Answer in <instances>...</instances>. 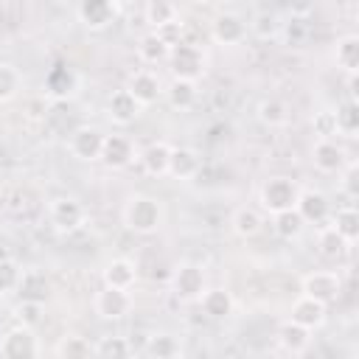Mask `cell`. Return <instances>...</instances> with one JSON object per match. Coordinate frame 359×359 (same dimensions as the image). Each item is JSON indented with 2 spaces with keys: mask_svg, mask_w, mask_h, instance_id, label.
<instances>
[{
  "mask_svg": "<svg viewBox=\"0 0 359 359\" xmlns=\"http://www.w3.org/2000/svg\"><path fill=\"white\" fill-rule=\"evenodd\" d=\"M163 219H165V210H163V202L149 196V194H135L126 199L123 205V224L137 233V236H151L163 227Z\"/></svg>",
  "mask_w": 359,
  "mask_h": 359,
  "instance_id": "cell-1",
  "label": "cell"
},
{
  "mask_svg": "<svg viewBox=\"0 0 359 359\" xmlns=\"http://www.w3.org/2000/svg\"><path fill=\"white\" fill-rule=\"evenodd\" d=\"M297 194H300V185L289 177H269L261 191H258V202L266 213H280L286 208H294L297 202Z\"/></svg>",
  "mask_w": 359,
  "mask_h": 359,
  "instance_id": "cell-2",
  "label": "cell"
},
{
  "mask_svg": "<svg viewBox=\"0 0 359 359\" xmlns=\"http://www.w3.org/2000/svg\"><path fill=\"white\" fill-rule=\"evenodd\" d=\"M165 62L171 65V73L177 79H191V81H196L199 76H205V67H208V59H205L202 48L199 45H191L185 39L168 50V59Z\"/></svg>",
  "mask_w": 359,
  "mask_h": 359,
  "instance_id": "cell-3",
  "label": "cell"
},
{
  "mask_svg": "<svg viewBox=\"0 0 359 359\" xmlns=\"http://www.w3.org/2000/svg\"><path fill=\"white\" fill-rule=\"evenodd\" d=\"M205 289H208V278H205V269L199 264L185 261L171 272V292L182 303H196Z\"/></svg>",
  "mask_w": 359,
  "mask_h": 359,
  "instance_id": "cell-4",
  "label": "cell"
},
{
  "mask_svg": "<svg viewBox=\"0 0 359 359\" xmlns=\"http://www.w3.org/2000/svg\"><path fill=\"white\" fill-rule=\"evenodd\" d=\"M48 219H50V224H53L59 233H76V230L84 227L87 210H84V205H81L79 199H73V196H59V199L50 202Z\"/></svg>",
  "mask_w": 359,
  "mask_h": 359,
  "instance_id": "cell-5",
  "label": "cell"
},
{
  "mask_svg": "<svg viewBox=\"0 0 359 359\" xmlns=\"http://www.w3.org/2000/svg\"><path fill=\"white\" fill-rule=\"evenodd\" d=\"M36 353H39V342L28 325L17 323L0 339V356H6V359H31Z\"/></svg>",
  "mask_w": 359,
  "mask_h": 359,
  "instance_id": "cell-6",
  "label": "cell"
},
{
  "mask_svg": "<svg viewBox=\"0 0 359 359\" xmlns=\"http://www.w3.org/2000/svg\"><path fill=\"white\" fill-rule=\"evenodd\" d=\"M95 314L101 320H123L129 311H132V294L129 289H115V286H104L98 294H95Z\"/></svg>",
  "mask_w": 359,
  "mask_h": 359,
  "instance_id": "cell-7",
  "label": "cell"
},
{
  "mask_svg": "<svg viewBox=\"0 0 359 359\" xmlns=\"http://www.w3.org/2000/svg\"><path fill=\"white\" fill-rule=\"evenodd\" d=\"M339 292H342V280L331 269H317V272H309L303 278V294H309V297H314L325 306L334 303L339 297Z\"/></svg>",
  "mask_w": 359,
  "mask_h": 359,
  "instance_id": "cell-8",
  "label": "cell"
},
{
  "mask_svg": "<svg viewBox=\"0 0 359 359\" xmlns=\"http://www.w3.org/2000/svg\"><path fill=\"white\" fill-rule=\"evenodd\" d=\"M101 146H104V132L95 129V126H79L73 129L70 140H67V149L76 160L81 163H93L101 157Z\"/></svg>",
  "mask_w": 359,
  "mask_h": 359,
  "instance_id": "cell-9",
  "label": "cell"
},
{
  "mask_svg": "<svg viewBox=\"0 0 359 359\" xmlns=\"http://www.w3.org/2000/svg\"><path fill=\"white\" fill-rule=\"evenodd\" d=\"M137 157L135 151V143L126 137V135H104V146H101V163L112 171H121L126 168L132 160Z\"/></svg>",
  "mask_w": 359,
  "mask_h": 359,
  "instance_id": "cell-10",
  "label": "cell"
},
{
  "mask_svg": "<svg viewBox=\"0 0 359 359\" xmlns=\"http://www.w3.org/2000/svg\"><path fill=\"white\" fill-rule=\"evenodd\" d=\"M311 163L323 174H339L342 165L348 163V151L334 137H320L311 149Z\"/></svg>",
  "mask_w": 359,
  "mask_h": 359,
  "instance_id": "cell-11",
  "label": "cell"
},
{
  "mask_svg": "<svg viewBox=\"0 0 359 359\" xmlns=\"http://www.w3.org/2000/svg\"><path fill=\"white\" fill-rule=\"evenodd\" d=\"M210 36L219 45H241L247 39V22L236 11H224L210 22Z\"/></svg>",
  "mask_w": 359,
  "mask_h": 359,
  "instance_id": "cell-12",
  "label": "cell"
},
{
  "mask_svg": "<svg viewBox=\"0 0 359 359\" xmlns=\"http://www.w3.org/2000/svg\"><path fill=\"white\" fill-rule=\"evenodd\" d=\"M17 297L20 300H34V303H45L53 292V283L48 278L45 269H25L20 272V280H17Z\"/></svg>",
  "mask_w": 359,
  "mask_h": 359,
  "instance_id": "cell-13",
  "label": "cell"
},
{
  "mask_svg": "<svg viewBox=\"0 0 359 359\" xmlns=\"http://www.w3.org/2000/svg\"><path fill=\"white\" fill-rule=\"evenodd\" d=\"M294 210L303 216L306 224H323L328 219V213H331V205H328V196L323 191H314V188L303 191L300 188L297 202H294Z\"/></svg>",
  "mask_w": 359,
  "mask_h": 359,
  "instance_id": "cell-14",
  "label": "cell"
},
{
  "mask_svg": "<svg viewBox=\"0 0 359 359\" xmlns=\"http://www.w3.org/2000/svg\"><path fill=\"white\" fill-rule=\"evenodd\" d=\"M140 104L135 101V95L123 87V90H115L109 98H107V115H109V121L112 123H118V126H129V123H135V118L140 115Z\"/></svg>",
  "mask_w": 359,
  "mask_h": 359,
  "instance_id": "cell-15",
  "label": "cell"
},
{
  "mask_svg": "<svg viewBox=\"0 0 359 359\" xmlns=\"http://www.w3.org/2000/svg\"><path fill=\"white\" fill-rule=\"evenodd\" d=\"M325 303H320V300H314V297H309V294H300L294 303H292V309H289V320H294L297 325H303V328H309V331H314V328H320L323 323H325Z\"/></svg>",
  "mask_w": 359,
  "mask_h": 359,
  "instance_id": "cell-16",
  "label": "cell"
},
{
  "mask_svg": "<svg viewBox=\"0 0 359 359\" xmlns=\"http://www.w3.org/2000/svg\"><path fill=\"white\" fill-rule=\"evenodd\" d=\"M126 90L135 95V101H137L140 107H149V104L160 101V95H163V84H160V79H157L154 73H149V70H137V73H132Z\"/></svg>",
  "mask_w": 359,
  "mask_h": 359,
  "instance_id": "cell-17",
  "label": "cell"
},
{
  "mask_svg": "<svg viewBox=\"0 0 359 359\" xmlns=\"http://www.w3.org/2000/svg\"><path fill=\"white\" fill-rule=\"evenodd\" d=\"M202 160L199 154L191 149V146H171V154H168V177L174 180H191L196 177Z\"/></svg>",
  "mask_w": 359,
  "mask_h": 359,
  "instance_id": "cell-18",
  "label": "cell"
},
{
  "mask_svg": "<svg viewBox=\"0 0 359 359\" xmlns=\"http://www.w3.org/2000/svg\"><path fill=\"white\" fill-rule=\"evenodd\" d=\"M278 345H280V351H286V353H292V356H300V353H306L309 351V345H311V331L309 328H303V325H297L294 320H286L280 328H278Z\"/></svg>",
  "mask_w": 359,
  "mask_h": 359,
  "instance_id": "cell-19",
  "label": "cell"
},
{
  "mask_svg": "<svg viewBox=\"0 0 359 359\" xmlns=\"http://www.w3.org/2000/svg\"><path fill=\"white\" fill-rule=\"evenodd\" d=\"M79 17L87 28L101 31L115 20V0H81Z\"/></svg>",
  "mask_w": 359,
  "mask_h": 359,
  "instance_id": "cell-20",
  "label": "cell"
},
{
  "mask_svg": "<svg viewBox=\"0 0 359 359\" xmlns=\"http://www.w3.org/2000/svg\"><path fill=\"white\" fill-rule=\"evenodd\" d=\"M104 286H115V289H132L137 280V266L129 258H112L104 264L101 269Z\"/></svg>",
  "mask_w": 359,
  "mask_h": 359,
  "instance_id": "cell-21",
  "label": "cell"
},
{
  "mask_svg": "<svg viewBox=\"0 0 359 359\" xmlns=\"http://www.w3.org/2000/svg\"><path fill=\"white\" fill-rule=\"evenodd\" d=\"M168 154H171V146L163 143V140H154V143H149L146 149L137 151V160H140V165H143L146 174L165 177L168 174Z\"/></svg>",
  "mask_w": 359,
  "mask_h": 359,
  "instance_id": "cell-22",
  "label": "cell"
},
{
  "mask_svg": "<svg viewBox=\"0 0 359 359\" xmlns=\"http://www.w3.org/2000/svg\"><path fill=\"white\" fill-rule=\"evenodd\" d=\"M163 95H165V101H168L174 109L185 112V109H191V107L196 104L199 90H196V81H191V79H177V76H174L171 84L163 87Z\"/></svg>",
  "mask_w": 359,
  "mask_h": 359,
  "instance_id": "cell-23",
  "label": "cell"
},
{
  "mask_svg": "<svg viewBox=\"0 0 359 359\" xmlns=\"http://www.w3.org/2000/svg\"><path fill=\"white\" fill-rule=\"evenodd\" d=\"M199 303H202V311L210 320H227L233 314V309H236L233 294L227 289H205L202 297H199Z\"/></svg>",
  "mask_w": 359,
  "mask_h": 359,
  "instance_id": "cell-24",
  "label": "cell"
},
{
  "mask_svg": "<svg viewBox=\"0 0 359 359\" xmlns=\"http://www.w3.org/2000/svg\"><path fill=\"white\" fill-rule=\"evenodd\" d=\"M348 250H351V244H348L331 224L320 227V233H317V252H320L323 258H328V261H339V258H345Z\"/></svg>",
  "mask_w": 359,
  "mask_h": 359,
  "instance_id": "cell-25",
  "label": "cell"
},
{
  "mask_svg": "<svg viewBox=\"0 0 359 359\" xmlns=\"http://www.w3.org/2000/svg\"><path fill=\"white\" fill-rule=\"evenodd\" d=\"M334 62H337V67H342L345 73H356V70H359V36H356V34H345V36L337 39Z\"/></svg>",
  "mask_w": 359,
  "mask_h": 359,
  "instance_id": "cell-26",
  "label": "cell"
},
{
  "mask_svg": "<svg viewBox=\"0 0 359 359\" xmlns=\"http://www.w3.org/2000/svg\"><path fill=\"white\" fill-rule=\"evenodd\" d=\"M168 45L157 36V31H146L140 39H137V56L146 62V65H160L168 59Z\"/></svg>",
  "mask_w": 359,
  "mask_h": 359,
  "instance_id": "cell-27",
  "label": "cell"
},
{
  "mask_svg": "<svg viewBox=\"0 0 359 359\" xmlns=\"http://www.w3.org/2000/svg\"><path fill=\"white\" fill-rule=\"evenodd\" d=\"M230 224H233V233H236L238 238H252V236L261 233V227H264V216H261L255 208H238V210L233 213Z\"/></svg>",
  "mask_w": 359,
  "mask_h": 359,
  "instance_id": "cell-28",
  "label": "cell"
},
{
  "mask_svg": "<svg viewBox=\"0 0 359 359\" xmlns=\"http://www.w3.org/2000/svg\"><path fill=\"white\" fill-rule=\"evenodd\" d=\"M272 227H275V233L280 236V238H297L300 233H303V227H306V222H303V216L294 210V208H286V210H280V213H272Z\"/></svg>",
  "mask_w": 359,
  "mask_h": 359,
  "instance_id": "cell-29",
  "label": "cell"
},
{
  "mask_svg": "<svg viewBox=\"0 0 359 359\" xmlns=\"http://www.w3.org/2000/svg\"><path fill=\"white\" fill-rule=\"evenodd\" d=\"M334 121H337V135L356 137V132H359V104L356 101L339 104L334 109Z\"/></svg>",
  "mask_w": 359,
  "mask_h": 359,
  "instance_id": "cell-30",
  "label": "cell"
},
{
  "mask_svg": "<svg viewBox=\"0 0 359 359\" xmlns=\"http://www.w3.org/2000/svg\"><path fill=\"white\" fill-rule=\"evenodd\" d=\"M331 227H334L348 244H353V241L359 238V213H356V208H339V210L334 213V219H331Z\"/></svg>",
  "mask_w": 359,
  "mask_h": 359,
  "instance_id": "cell-31",
  "label": "cell"
},
{
  "mask_svg": "<svg viewBox=\"0 0 359 359\" xmlns=\"http://www.w3.org/2000/svg\"><path fill=\"white\" fill-rule=\"evenodd\" d=\"M146 353L154 356V359H174V356L182 353V345L174 334H154L146 342Z\"/></svg>",
  "mask_w": 359,
  "mask_h": 359,
  "instance_id": "cell-32",
  "label": "cell"
},
{
  "mask_svg": "<svg viewBox=\"0 0 359 359\" xmlns=\"http://www.w3.org/2000/svg\"><path fill=\"white\" fill-rule=\"evenodd\" d=\"M258 121L266 126H283L289 121V107L280 98H264L258 104Z\"/></svg>",
  "mask_w": 359,
  "mask_h": 359,
  "instance_id": "cell-33",
  "label": "cell"
},
{
  "mask_svg": "<svg viewBox=\"0 0 359 359\" xmlns=\"http://www.w3.org/2000/svg\"><path fill=\"white\" fill-rule=\"evenodd\" d=\"M53 353L59 359H87V356H93V345L84 337H62L56 342Z\"/></svg>",
  "mask_w": 359,
  "mask_h": 359,
  "instance_id": "cell-34",
  "label": "cell"
},
{
  "mask_svg": "<svg viewBox=\"0 0 359 359\" xmlns=\"http://www.w3.org/2000/svg\"><path fill=\"white\" fill-rule=\"evenodd\" d=\"M20 87H22V76L14 65L8 62H0V104L11 101L20 95Z\"/></svg>",
  "mask_w": 359,
  "mask_h": 359,
  "instance_id": "cell-35",
  "label": "cell"
},
{
  "mask_svg": "<svg viewBox=\"0 0 359 359\" xmlns=\"http://www.w3.org/2000/svg\"><path fill=\"white\" fill-rule=\"evenodd\" d=\"M93 353L101 359H126L132 353V345L126 342V337H101Z\"/></svg>",
  "mask_w": 359,
  "mask_h": 359,
  "instance_id": "cell-36",
  "label": "cell"
},
{
  "mask_svg": "<svg viewBox=\"0 0 359 359\" xmlns=\"http://www.w3.org/2000/svg\"><path fill=\"white\" fill-rule=\"evenodd\" d=\"M143 17L151 28H160L163 22H171L177 17V8L171 0H146V8H143Z\"/></svg>",
  "mask_w": 359,
  "mask_h": 359,
  "instance_id": "cell-37",
  "label": "cell"
},
{
  "mask_svg": "<svg viewBox=\"0 0 359 359\" xmlns=\"http://www.w3.org/2000/svg\"><path fill=\"white\" fill-rule=\"evenodd\" d=\"M73 84H76V79H73V73L67 70V67H53L50 73H48V79H45V87L53 93V95H67V93H73Z\"/></svg>",
  "mask_w": 359,
  "mask_h": 359,
  "instance_id": "cell-38",
  "label": "cell"
},
{
  "mask_svg": "<svg viewBox=\"0 0 359 359\" xmlns=\"http://www.w3.org/2000/svg\"><path fill=\"white\" fill-rule=\"evenodd\" d=\"M42 306H45V303L20 300V303H17V309H14V317H17V323H20V325H28V328L39 325V323H42Z\"/></svg>",
  "mask_w": 359,
  "mask_h": 359,
  "instance_id": "cell-39",
  "label": "cell"
},
{
  "mask_svg": "<svg viewBox=\"0 0 359 359\" xmlns=\"http://www.w3.org/2000/svg\"><path fill=\"white\" fill-rule=\"evenodd\" d=\"M20 272H22V269L17 266V261H11V258H0V294L17 289Z\"/></svg>",
  "mask_w": 359,
  "mask_h": 359,
  "instance_id": "cell-40",
  "label": "cell"
},
{
  "mask_svg": "<svg viewBox=\"0 0 359 359\" xmlns=\"http://www.w3.org/2000/svg\"><path fill=\"white\" fill-rule=\"evenodd\" d=\"M151 31H157V36L168 45V48H174V45H180L182 42V34H185V22L180 20V17H174L171 22H163L160 28H151Z\"/></svg>",
  "mask_w": 359,
  "mask_h": 359,
  "instance_id": "cell-41",
  "label": "cell"
},
{
  "mask_svg": "<svg viewBox=\"0 0 359 359\" xmlns=\"http://www.w3.org/2000/svg\"><path fill=\"white\" fill-rule=\"evenodd\" d=\"M311 126H314V135H317V137H334V135H337L334 109H320V112H314Z\"/></svg>",
  "mask_w": 359,
  "mask_h": 359,
  "instance_id": "cell-42",
  "label": "cell"
},
{
  "mask_svg": "<svg viewBox=\"0 0 359 359\" xmlns=\"http://www.w3.org/2000/svg\"><path fill=\"white\" fill-rule=\"evenodd\" d=\"M339 185H342V191L351 196V199H356L359 196V165L353 163V160H348L345 165H342V171H339Z\"/></svg>",
  "mask_w": 359,
  "mask_h": 359,
  "instance_id": "cell-43",
  "label": "cell"
},
{
  "mask_svg": "<svg viewBox=\"0 0 359 359\" xmlns=\"http://www.w3.org/2000/svg\"><path fill=\"white\" fill-rule=\"evenodd\" d=\"M252 31L266 39V36H275V34H278V22H275L272 14H258L255 22H252Z\"/></svg>",
  "mask_w": 359,
  "mask_h": 359,
  "instance_id": "cell-44",
  "label": "cell"
},
{
  "mask_svg": "<svg viewBox=\"0 0 359 359\" xmlns=\"http://www.w3.org/2000/svg\"><path fill=\"white\" fill-rule=\"evenodd\" d=\"M314 6H317V0H286V8H289V14L292 17H309L311 11H314Z\"/></svg>",
  "mask_w": 359,
  "mask_h": 359,
  "instance_id": "cell-45",
  "label": "cell"
},
{
  "mask_svg": "<svg viewBox=\"0 0 359 359\" xmlns=\"http://www.w3.org/2000/svg\"><path fill=\"white\" fill-rule=\"evenodd\" d=\"M191 3H210V0H191Z\"/></svg>",
  "mask_w": 359,
  "mask_h": 359,
  "instance_id": "cell-46",
  "label": "cell"
}]
</instances>
